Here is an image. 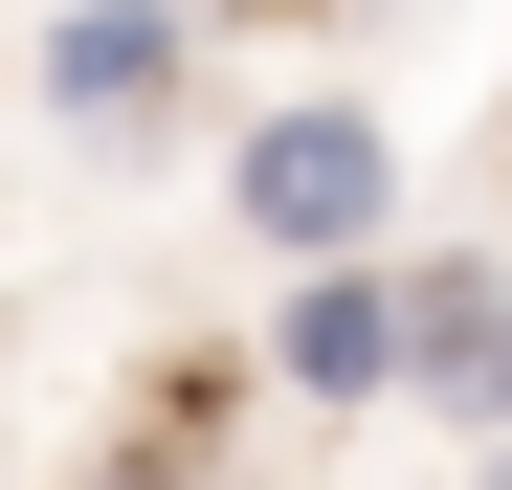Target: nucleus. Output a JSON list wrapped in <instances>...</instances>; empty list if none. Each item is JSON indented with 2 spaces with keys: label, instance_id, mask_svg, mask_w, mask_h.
<instances>
[{
  "label": "nucleus",
  "instance_id": "obj_2",
  "mask_svg": "<svg viewBox=\"0 0 512 490\" xmlns=\"http://www.w3.org/2000/svg\"><path fill=\"white\" fill-rule=\"evenodd\" d=\"M379 312H401L379 401H423L468 468H512V245H379Z\"/></svg>",
  "mask_w": 512,
  "mask_h": 490
},
{
  "label": "nucleus",
  "instance_id": "obj_3",
  "mask_svg": "<svg viewBox=\"0 0 512 490\" xmlns=\"http://www.w3.org/2000/svg\"><path fill=\"white\" fill-rule=\"evenodd\" d=\"M23 90H45L67 134H156V112H179V90H201V0H67V23H45V67H23Z\"/></svg>",
  "mask_w": 512,
  "mask_h": 490
},
{
  "label": "nucleus",
  "instance_id": "obj_4",
  "mask_svg": "<svg viewBox=\"0 0 512 490\" xmlns=\"http://www.w3.org/2000/svg\"><path fill=\"white\" fill-rule=\"evenodd\" d=\"M379 357H401L379 268H290V312H268V401H312V424H357V401H379Z\"/></svg>",
  "mask_w": 512,
  "mask_h": 490
},
{
  "label": "nucleus",
  "instance_id": "obj_1",
  "mask_svg": "<svg viewBox=\"0 0 512 490\" xmlns=\"http://www.w3.org/2000/svg\"><path fill=\"white\" fill-rule=\"evenodd\" d=\"M223 223L268 245V268H379L401 245V112L379 90H268L223 134Z\"/></svg>",
  "mask_w": 512,
  "mask_h": 490
},
{
  "label": "nucleus",
  "instance_id": "obj_5",
  "mask_svg": "<svg viewBox=\"0 0 512 490\" xmlns=\"http://www.w3.org/2000/svg\"><path fill=\"white\" fill-rule=\"evenodd\" d=\"M490 490H512V468H490Z\"/></svg>",
  "mask_w": 512,
  "mask_h": 490
}]
</instances>
